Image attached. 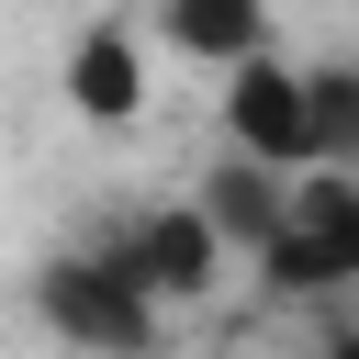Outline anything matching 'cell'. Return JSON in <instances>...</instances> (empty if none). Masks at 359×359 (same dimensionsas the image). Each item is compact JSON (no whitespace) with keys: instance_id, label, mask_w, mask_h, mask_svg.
<instances>
[{"instance_id":"1","label":"cell","mask_w":359,"mask_h":359,"mask_svg":"<svg viewBox=\"0 0 359 359\" xmlns=\"http://www.w3.org/2000/svg\"><path fill=\"white\" fill-rule=\"evenodd\" d=\"M34 314H45V337H67V348H90V359H146L157 325H168V303H157L112 247L45 258V269H34Z\"/></svg>"},{"instance_id":"2","label":"cell","mask_w":359,"mask_h":359,"mask_svg":"<svg viewBox=\"0 0 359 359\" xmlns=\"http://www.w3.org/2000/svg\"><path fill=\"white\" fill-rule=\"evenodd\" d=\"M258 269L280 292H348L359 280V168H292V213L258 247Z\"/></svg>"},{"instance_id":"3","label":"cell","mask_w":359,"mask_h":359,"mask_svg":"<svg viewBox=\"0 0 359 359\" xmlns=\"http://www.w3.org/2000/svg\"><path fill=\"white\" fill-rule=\"evenodd\" d=\"M224 146L258 168H314V79L292 56H236L224 67Z\"/></svg>"},{"instance_id":"4","label":"cell","mask_w":359,"mask_h":359,"mask_svg":"<svg viewBox=\"0 0 359 359\" xmlns=\"http://www.w3.org/2000/svg\"><path fill=\"white\" fill-rule=\"evenodd\" d=\"M112 258H123V269H135L157 303H202V292L224 280V236L202 224V202H168V213H146V224H135Z\"/></svg>"},{"instance_id":"5","label":"cell","mask_w":359,"mask_h":359,"mask_svg":"<svg viewBox=\"0 0 359 359\" xmlns=\"http://www.w3.org/2000/svg\"><path fill=\"white\" fill-rule=\"evenodd\" d=\"M191 202H202V224L224 236V258H258V247L280 236V213H292V168H258V157H236V146H224V157H213V180H202Z\"/></svg>"},{"instance_id":"6","label":"cell","mask_w":359,"mask_h":359,"mask_svg":"<svg viewBox=\"0 0 359 359\" xmlns=\"http://www.w3.org/2000/svg\"><path fill=\"white\" fill-rule=\"evenodd\" d=\"M56 79H67V101H79L90 123H123V112L146 101V56H135V34H112V22H90Z\"/></svg>"},{"instance_id":"7","label":"cell","mask_w":359,"mask_h":359,"mask_svg":"<svg viewBox=\"0 0 359 359\" xmlns=\"http://www.w3.org/2000/svg\"><path fill=\"white\" fill-rule=\"evenodd\" d=\"M157 34L202 67H236V56L269 45V0H157Z\"/></svg>"},{"instance_id":"8","label":"cell","mask_w":359,"mask_h":359,"mask_svg":"<svg viewBox=\"0 0 359 359\" xmlns=\"http://www.w3.org/2000/svg\"><path fill=\"white\" fill-rule=\"evenodd\" d=\"M314 79V157L359 168V67H303Z\"/></svg>"},{"instance_id":"9","label":"cell","mask_w":359,"mask_h":359,"mask_svg":"<svg viewBox=\"0 0 359 359\" xmlns=\"http://www.w3.org/2000/svg\"><path fill=\"white\" fill-rule=\"evenodd\" d=\"M325 359H359V325H348V337H337V348H325Z\"/></svg>"}]
</instances>
